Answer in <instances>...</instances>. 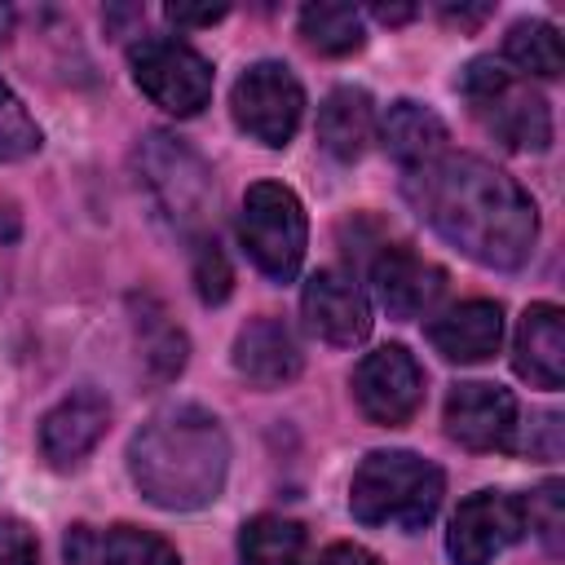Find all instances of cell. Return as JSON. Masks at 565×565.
I'll use <instances>...</instances> for the list:
<instances>
[{
    "label": "cell",
    "mask_w": 565,
    "mask_h": 565,
    "mask_svg": "<svg viewBox=\"0 0 565 565\" xmlns=\"http://www.w3.org/2000/svg\"><path fill=\"white\" fill-rule=\"evenodd\" d=\"M402 194L450 247L486 269H521L534 256V199L503 168L477 154L441 150L437 159L406 168Z\"/></svg>",
    "instance_id": "obj_1"
},
{
    "label": "cell",
    "mask_w": 565,
    "mask_h": 565,
    "mask_svg": "<svg viewBox=\"0 0 565 565\" xmlns=\"http://www.w3.org/2000/svg\"><path fill=\"white\" fill-rule=\"evenodd\" d=\"M128 472L154 508L190 512L212 503L230 472V441L221 419L194 402L154 411L128 441Z\"/></svg>",
    "instance_id": "obj_2"
},
{
    "label": "cell",
    "mask_w": 565,
    "mask_h": 565,
    "mask_svg": "<svg viewBox=\"0 0 565 565\" xmlns=\"http://www.w3.org/2000/svg\"><path fill=\"white\" fill-rule=\"evenodd\" d=\"M446 494V477L415 450H371L349 481V512L362 525L424 530Z\"/></svg>",
    "instance_id": "obj_3"
},
{
    "label": "cell",
    "mask_w": 565,
    "mask_h": 565,
    "mask_svg": "<svg viewBox=\"0 0 565 565\" xmlns=\"http://www.w3.org/2000/svg\"><path fill=\"white\" fill-rule=\"evenodd\" d=\"M459 93L468 97V110L477 124L503 141L508 150H547L552 146V110L543 93H534L525 79H516L503 62L477 57L459 75Z\"/></svg>",
    "instance_id": "obj_4"
},
{
    "label": "cell",
    "mask_w": 565,
    "mask_h": 565,
    "mask_svg": "<svg viewBox=\"0 0 565 565\" xmlns=\"http://www.w3.org/2000/svg\"><path fill=\"white\" fill-rule=\"evenodd\" d=\"M238 238H243L252 265L265 278L291 282L300 274L305 243H309V221H305V207H300L296 190L282 185V181L247 185L243 216H238Z\"/></svg>",
    "instance_id": "obj_5"
},
{
    "label": "cell",
    "mask_w": 565,
    "mask_h": 565,
    "mask_svg": "<svg viewBox=\"0 0 565 565\" xmlns=\"http://www.w3.org/2000/svg\"><path fill=\"white\" fill-rule=\"evenodd\" d=\"M230 115H234V124H238L252 141L278 150V146H287V141L296 137V128H300L305 88H300V79L291 75V66H282V62H252V66L234 79Z\"/></svg>",
    "instance_id": "obj_6"
},
{
    "label": "cell",
    "mask_w": 565,
    "mask_h": 565,
    "mask_svg": "<svg viewBox=\"0 0 565 565\" xmlns=\"http://www.w3.org/2000/svg\"><path fill=\"white\" fill-rule=\"evenodd\" d=\"M128 62L137 88L168 115H199L212 102V62L185 40H141L128 53Z\"/></svg>",
    "instance_id": "obj_7"
},
{
    "label": "cell",
    "mask_w": 565,
    "mask_h": 565,
    "mask_svg": "<svg viewBox=\"0 0 565 565\" xmlns=\"http://www.w3.org/2000/svg\"><path fill=\"white\" fill-rule=\"evenodd\" d=\"M137 168H141V181H146V190L154 194V203L168 221L190 230L207 216L212 172L185 141H177L168 132H150L137 150Z\"/></svg>",
    "instance_id": "obj_8"
},
{
    "label": "cell",
    "mask_w": 565,
    "mask_h": 565,
    "mask_svg": "<svg viewBox=\"0 0 565 565\" xmlns=\"http://www.w3.org/2000/svg\"><path fill=\"white\" fill-rule=\"evenodd\" d=\"M353 402L380 428H402L424 402V366L406 344H380L353 366Z\"/></svg>",
    "instance_id": "obj_9"
},
{
    "label": "cell",
    "mask_w": 565,
    "mask_h": 565,
    "mask_svg": "<svg viewBox=\"0 0 565 565\" xmlns=\"http://www.w3.org/2000/svg\"><path fill=\"white\" fill-rule=\"evenodd\" d=\"M525 534V503L508 490H477L468 494L446 530V552L455 565H490Z\"/></svg>",
    "instance_id": "obj_10"
},
{
    "label": "cell",
    "mask_w": 565,
    "mask_h": 565,
    "mask_svg": "<svg viewBox=\"0 0 565 565\" xmlns=\"http://www.w3.org/2000/svg\"><path fill=\"white\" fill-rule=\"evenodd\" d=\"M446 437L463 450H512L516 437V397L503 384L463 380L446 393Z\"/></svg>",
    "instance_id": "obj_11"
},
{
    "label": "cell",
    "mask_w": 565,
    "mask_h": 565,
    "mask_svg": "<svg viewBox=\"0 0 565 565\" xmlns=\"http://www.w3.org/2000/svg\"><path fill=\"white\" fill-rule=\"evenodd\" d=\"M300 309L309 331L335 349H353L371 335V305L344 269H318L300 291Z\"/></svg>",
    "instance_id": "obj_12"
},
{
    "label": "cell",
    "mask_w": 565,
    "mask_h": 565,
    "mask_svg": "<svg viewBox=\"0 0 565 565\" xmlns=\"http://www.w3.org/2000/svg\"><path fill=\"white\" fill-rule=\"evenodd\" d=\"M106 424H110V402L97 388H75L40 419V455L53 468H75L106 437Z\"/></svg>",
    "instance_id": "obj_13"
},
{
    "label": "cell",
    "mask_w": 565,
    "mask_h": 565,
    "mask_svg": "<svg viewBox=\"0 0 565 565\" xmlns=\"http://www.w3.org/2000/svg\"><path fill=\"white\" fill-rule=\"evenodd\" d=\"M371 282L380 305L388 309V318H419L428 313L441 291H446V269H437L433 260H424L411 247H384L371 265Z\"/></svg>",
    "instance_id": "obj_14"
},
{
    "label": "cell",
    "mask_w": 565,
    "mask_h": 565,
    "mask_svg": "<svg viewBox=\"0 0 565 565\" xmlns=\"http://www.w3.org/2000/svg\"><path fill=\"white\" fill-rule=\"evenodd\" d=\"M300 366L305 353L282 318L260 313L234 335V371L256 388H282L300 375Z\"/></svg>",
    "instance_id": "obj_15"
},
{
    "label": "cell",
    "mask_w": 565,
    "mask_h": 565,
    "mask_svg": "<svg viewBox=\"0 0 565 565\" xmlns=\"http://www.w3.org/2000/svg\"><path fill=\"white\" fill-rule=\"evenodd\" d=\"M512 366L534 388L565 384V313H561V305L539 300L521 313L516 340H512Z\"/></svg>",
    "instance_id": "obj_16"
},
{
    "label": "cell",
    "mask_w": 565,
    "mask_h": 565,
    "mask_svg": "<svg viewBox=\"0 0 565 565\" xmlns=\"http://www.w3.org/2000/svg\"><path fill=\"white\" fill-rule=\"evenodd\" d=\"M503 340V309L499 300H463L450 305L428 322V344L446 362H486Z\"/></svg>",
    "instance_id": "obj_17"
},
{
    "label": "cell",
    "mask_w": 565,
    "mask_h": 565,
    "mask_svg": "<svg viewBox=\"0 0 565 565\" xmlns=\"http://www.w3.org/2000/svg\"><path fill=\"white\" fill-rule=\"evenodd\" d=\"M371 137H375V102H371V93L353 88V84L331 88L322 97V106H318V146L331 159L353 163V159L366 154Z\"/></svg>",
    "instance_id": "obj_18"
},
{
    "label": "cell",
    "mask_w": 565,
    "mask_h": 565,
    "mask_svg": "<svg viewBox=\"0 0 565 565\" xmlns=\"http://www.w3.org/2000/svg\"><path fill=\"white\" fill-rule=\"evenodd\" d=\"M380 137H384V150L406 168H419L428 159H437L446 150V124L437 110L419 106V102H393L384 124H380Z\"/></svg>",
    "instance_id": "obj_19"
},
{
    "label": "cell",
    "mask_w": 565,
    "mask_h": 565,
    "mask_svg": "<svg viewBox=\"0 0 565 565\" xmlns=\"http://www.w3.org/2000/svg\"><path fill=\"white\" fill-rule=\"evenodd\" d=\"M305 525L291 516H252L238 534V565H305Z\"/></svg>",
    "instance_id": "obj_20"
},
{
    "label": "cell",
    "mask_w": 565,
    "mask_h": 565,
    "mask_svg": "<svg viewBox=\"0 0 565 565\" xmlns=\"http://www.w3.org/2000/svg\"><path fill=\"white\" fill-rule=\"evenodd\" d=\"M300 35L313 53H327V57H344V53L362 49V40H366L362 13L353 4H305Z\"/></svg>",
    "instance_id": "obj_21"
},
{
    "label": "cell",
    "mask_w": 565,
    "mask_h": 565,
    "mask_svg": "<svg viewBox=\"0 0 565 565\" xmlns=\"http://www.w3.org/2000/svg\"><path fill=\"white\" fill-rule=\"evenodd\" d=\"M503 57H508L516 71H525V75H543V79L561 75V66H565L561 35H556V26L543 22V18L512 22V26H508V40H503Z\"/></svg>",
    "instance_id": "obj_22"
},
{
    "label": "cell",
    "mask_w": 565,
    "mask_h": 565,
    "mask_svg": "<svg viewBox=\"0 0 565 565\" xmlns=\"http://www.w3.org/2000/svg\"><path fill=\"white\" fill-rule=\"evenodd\" d=\"M97 565H181L177 547L141 525H110L97 543Z\"/></svg>",
    "instance_id": "obj_23"
},
{
    "label": "cell",
    "mask_w": 565,
    "mask_h": 565,
    "mask_svg": "<svg viewBox=\"0 0 565 565\" xmlns=\"http://www.w3.org/2000/svg\"><path fill=\"white\" fill-rule=\"evenodd\" d=\"M40 124L26 115L22 97L0 79V159H26L40 150Z\"/></svg>",
    "instance_id": "obj_24"
},
{
    "label": "cell",
    "mask_w": 565,
    "mask_h": 565,
    "mask_svg": "<svg viewBox=\"0 0 565 565\" xmlns=\"http://www.w3.org/2000/svg\"><path fill=\"white\" fill-rule=\"evenodd\" d=\"M525 503V530L539 534V543L547 552H561V534H565V481H543Z\"/></svg>",
    "instance_id": "obj_25"
},
{
    "label": "cell",
    "mask_w": 565,
    "mask_h": 565,
    "mask_svg": "<svg viewBox=\"0 0 565 565\" xmlns=\"http://www.w3.org/2000/svg\"><path fill=\"white\" fill-rule=\"evenodd\" d=\"M141 344H146V362H150V375L154 380H172V375H181V366H185V335L172 327V322H163V313H150V318H141Z\"/></svg>",
    "instance_id": "obj_26"
},
{
    "label": "cell",
    "mask_w": 565,
    "mask_h": 565,
    "mask_svg": "<svg viewBox=\"0 0 565 565\" xmlns=\"http://www.w3.org/2000/svg\"><path fill=\"white\" fill-rule=\"evenodd\" d=\"M230 287H234V269H230L221 243L216 238H199L194 243V291H199V300L203 305H221L230 296Z\"/></svg>",
    "instance_id": "obj_27"
},
{
    "label": "cell",
    "mask_w": 565,
    "mask_h": 565,
    "mask_svg": "<svg viewBox=\"0 0 565 565\" xmlns=\"http://www.w3.org/2000/svg\"><path fill=\"white\" fill-rule=\"evenodd\" d=\"M0 565H40L35 534L22 521L0 516Z\"/></svg>",
    "instance_id": "obj_28"
},
{
    "label": "cell",
    "mask_w": 565,
    "mask_h": 565,
    "mask_svg": "<svg viewBox=\"0 0 565 565\" xmlns=\"http://www.w3.org/2000/svg\"><path fill=\"white\" fill-rule=\"evenodd\" d=\"M525 450L534 459H561V415L556 411H543L534 415L530 433H525Z\"/></svg>",
    "instance_id": "obj_29"
},
{
    "label": "cell",
    "mask_w": 565,
    "mask_h": 565,
    "mask_svg": "<svg viewBox=\"0 0 565 565\" xmlns=\"http://www.w3.org/2000/svg\"><path fill=\"white\" fill-rule=\"evenodd\" d=\"M163 13H168V22H177V26H212V22L225 18V4H203V9H194V4H168Z\"/></svg>",
    "instance_id": "obj_30"
},
{
    "label": "cell",
    "mask_w": 565,
    "mask_h": 565,
    "mask_svg": "<svg viewBox=\"0 0 565 565\" xmlns=\"http://www.w3.org/2000/svg\"><path fill=\"white\" fill-rule=\"evenodd\" d=\"M313 565H380V561L362 543H331V547H322V556Z\"/></svg>",
    "instance_id": "obj_31"
},
{
    "label": "cell",
    "mask_w": 565,
    "mask_h": 565,
    "mask_svg": "<svg viewBox=\"0 0 565 565\" xmlns=\"http://www.w3.org/2000/svg\"><path fill=\"white\" fill-rule=\"evenodd\" d=\"M441 18L459 22V26H477L481 18H490V4H481V9H441Z\"/></svg>",
    "instance_id": "obj_32"
},
{
    "label": "cell",
    "mask_w": 565,
    "mask_h": 565,
    "mask_svg": "<svg viewBox=\"0 0 565 565\" xmlns=\"http://www.w3.org/2000/svg\"><path fill=\"white\" fill-rule=\"evenodd\" d=\"M411 13H415L411 4H402V9H388V4H375V18H380V22H406Z\"/></svg>",
    "instance_id": "obj_33"
},
{
    "label": "cell",
    "mask_w": 565,
    "mask_h": 565,
    "mask_svg": "<svg viewBox=\"0 0 565 565\" xmlns=\"http://www.w3.org/2000/svg\"><path fill=\"white\" fill-rule=\"evenodd\" d=\"M9 26H13V9H4V4H0V40L9 35Z\"/></svg>",
    "instance_id": "obj_34"
}]
</instances>
